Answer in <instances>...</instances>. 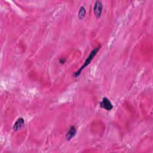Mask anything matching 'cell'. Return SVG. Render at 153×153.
Wrapping results in <instances>:
<instances>
[{"instance_id":"6","label":"cell","mask_w":153,"mask_h":153,"mask_svg":"<svg viewBox=\"0 0 153 153\" xmlns=\"http://www.w3.org/2000/svg\"><path fill=\"white\" fill-rule=\"evenodd\" d=\"M86 15V10L84 6H81L78 11V18L79 20H83Z\"/></svg>"},{"instance_id":"5","label":"cell","mask_w":153,"mask_h":153,"mask_svg":"<svg viewBox=\"0 0 153 153\" xmlns=\"http://www.w3.org/2000/svg\"><path fill=\"white\" fill-rule=\"evenodd\" d=\"M77 133V128L74 126H71L70 129H69L68 132L66 135V139L67 140H70L72 139Z\"/></svg>"},{"instance_id":"3","label":"cell","mask_w":153,"mask_h":153,"mask_svg":"<svg viewBox=\"0 0 153 153\" xmlns=\"http://www.w3.org/2000/svg\"><path fill=\"white\" fill-rule=\"evenodd\" d=\"M100 107L108 111H110L113 108V105L108 98L104 97L100 103Z\"/></svg>"},{"instance_id":"7","label":"cell","mask_w":153,"mask_h":153,"mask_svg":"<svg viewBox=\"0 0 153 153\" xmlns=\"http://www.w3.org/2000/svg\"><path fill=\"white\" fill-rule=\"evenodd\" d=\"M59 62H60V64H65V63L66 62V60H65L64 58H61V59H60V60H59Z\"/></svg>"},{"instance_id":"4","label":"cell","mask_w":153,"mask_h":153,"mask_svg":"<svg viewBox=\"0 0 153 153\" xmlns=\"http://www.w3.org/2000/svg\"><path fill=\"white\" fill-rule=\"evenodd\" d=\"M24 124H25L24 119L22 117H20L17 120V121L14 124L13 127V129L14 131L17 132L19 130L21 129L24 127Z\"/></svg>"},{"instance_id":"1","label":"cell","mask_w":153,"mask_h":153,"mask_svg":"<svg viewBox=\"0 0 153 153\" xmlns=\"http://www.w3.org/2000/svg\"><path fill=\"white\" fill-rule=\"evenodd\" d=\"M100 49H101V46H98L97 47L95 48L93 50H92V52L89 54V56L87 57V58L86 59V60L84 62L83 65H82V67H81V68H80V69L77 71L74 72V77H75V78L78 77L81 74L82 71L84 69V68H86L89 65H90V64L92 62V61H93V59H94L95 56L98 53V52L100 50Z\"/></svg>"},{"instance_id":"2","label":"cell","mask_w":153,"mask_h":153,"mask_svg":"<svg viewBox=\"0 0 153 153\" xmlns=\"http://www.w3.org/2000/svg\"><path fill=\"white\" fill-rule=\"evenodd\" d=\"M103 9V5L101 1H96L93 7V12L95 16L99 19L101 18Z\"/></svg>"}]
</instances>
